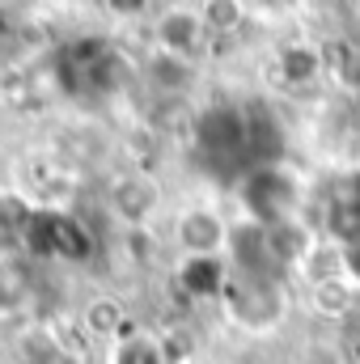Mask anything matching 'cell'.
Wrapping results in <instances>:
<instances>
[{"label":"cell","instance_id":"13","mask_svg":"<svg viewBox=\"0 0 360 364\" xmlns=\"http://www.w3.org/2000/svg\"><path fill=\"white\" fill-rule=\"evenodd\" d=\"M335 216H339V220H348L344 229H348L352 237H360V178L352 182V195H348V203H344V208H339Z\"/></svg>","mask_w":360,"mask_h":364},{"label":"cell","instance_id":"6","mask_svg":"<svg viewBox=\"0 0 360 364\" xmlns=\"http://www.w3.org/2000/svg\"><path fill=\"white\" fill-rule=\"evenodd\" d=\"M246 123H250V161L259 170H268V161H275L280 149H284V132H280V123H275V114L268 106H250Z\"/></svg>","mask_w":360,"mask_h":364},{"label":"cell","instance_id":"3","mask_svg":"<svg viewBox=\"0 0 360 364\" xmlns=\"http://www.w3.org/2000/svg\"><path fill=\"white\" fill-rule=\"evenodd\" d=\"M21 237L34 255H60V259H85L90 255L85 225H77L73 216H60V212H34Z\"/></svg>","mask_w":360,"mask_h":364},{"label":"cell","instance_id":"14","mask_svg":"<svg viewBox=\"0 0 360 364\" xmlns=\"http://www.w3.org/2000/svg\"><path fill=\"white\" fill-rule=\"evenodd\" d=\"M119 364H157V352L149 343H132V348H123Z\"/></svg>","mask_w":360,"mask_h":364},{"label":"cell","instance_id":"5","mask_svg":"<svg viewBox=\"0 0 360 364\" xmlns=\"http://www.w3.org/2000/svg\"><path fill=\"white\" fill-rule=\"evenodd\" d=\"M229 301H233V314L246 326H271L275 314H280V296L271 292V284H263V279H246Z\"/></svg>","mask_w":360,"mask_h":364},{"label":"cell","instance_id":"10","mask_svg":"<svg viewBox=\"0 0 360 364\" xmlns=\"http://www.w3.org/2000/svg\"><path fill=\"white\" fill-rule=\"evenodd\" d=\"M162 38L174 55H186L199 38V21L195 17H170V21H162Z\"/></svg>","mask_w":360,"mask_h":364},{"label":"cell","instance_id":"15","mask_svg":"<svg viewBox=\"0 0 360 364\" xmlns=\"http://www.w3.org/2000/svg\"><path fill=\"white\" fill-rule=\"evenodd\" d=\"M348 272L360 279V237H352V242H348Z\"/></svg>","mask_w":360,"mask_h":364},{"label":"cell","instance_id":"16","mask_svg":"<svg viewBox=\"0 0 360 364\" xmlns=\"http://www.w3.org/2000/svg\"><path fill=\"white\" fill-rule=\"evenodd\" d=\"M301 364H344V360H339L335 352H309V356H305Z\"/></svg>","mask_w":360,"mask_h":364},{"label":"cell","instance_id":"8","mask_svg":"<svg viewBox=\"0 0 360 364\" xmlns=\"http://www.w3.org/2000/svg\"><path fill=\"white\" fill-rule=\"evenodd\" d=\"M153 203H157V195H153V186L149 182H119L115 186V212L123 216V220H132V225H140L149 212H153Z\"/></svg>","mask_w":360,"mask_h":364},{"label":"cell","instance_id":"4","mask_svg":"<svg viewBox=\"0 0 360 364\" xmlns=\"http://www.w3.org/2000/svg\"><path fill=\"white\" fill-rule=\"evenodd\" d=\"M242 199H246L250 216H255L263 229H275V225L288 220L292 199H297V186H292V178H284L280 170H271L268 166V170L246 174V191H242Z\"/></svg>","mask_w":360,"mask_h":364},{"label":"cell","instance_id":"9","mask_svg":"<svg viewBox=\"0 0 360 364\" xmlns=\"http://www.w3.org/2000/svg\"><path fill=\"white\" fill-rule=\"evenodd\" d=\"M182 284H186V292H195V296L221 292V259H186Z\"/></svg>","mask_w":360,"mask_h":364},{"label":"cell","instance_id":"7","mask_svg":"<svg viewBox=\"0 0 360 364\" xmlns=\"http://www.w3.org/2000/svg\"><path fill=\"white\" fill-rule=\"evenodd\" d=\"M179 237H182V246H186L195 259H212V250L221 246L225 229H221V220H216V216H208V212H191V216L182 220Z\"/></svg>","mask_w":360,"mask_h":364},{"label":"cell","instance_id":"2","mask_svg":"<svg viewBox=\"0 0 360 364\" xmlns=\"http://www.w3.org/2000/svg\"><path fill=\"white\" fill-rule=\"evenodd\" d=\"M55 77L73 93H106L123 81V60L102 38H77L55 55Z\"/></svg>","mask_w":360,"mask_h":364},{"label":"cell","instance_id":"1","mask_svg":"<svg viewBox=\"0 0 360 364\" xmlns=\"http://www.w3.org/2000/svg\"><path fill=\"white\" fill-rule=\"evenodd\" d=\"M199 153H203V161H208L216 174H238V170H250V174H255L246 110H238V106H216V110H208V114L199 119Z\"/></svg>","mask_w":360,"mask_h":364},{"label":"cell","instance_id":"11","mask_svg":"<svg viewBox=\"0 0 360 364\" xmlns=\"http://www.w3.org/2000/svg\"><path fill=\"white\" fill-rule=\"evenodd\" d=\"M318 55L314 51H305V47H292V51H284V60H280V68H284V77L288 81H309L314 73H318Z\"/></svg>","mask_w":360,"mask_h":364},{"label":"cell","instance_id":"12","mask_svg":"<svg viewBox=\"0 0 360 364\" xmlns=\"http://www.w3.org/2000/svg\"><path fill=\"white\" fill-rule=\"evenodd\" d=\"M30 216H34V212H26V203H21L17 195H4V199H0V229H4V233H26Z\"/></svg>","mask_w":360,"mask_h":364}]
</instances>
